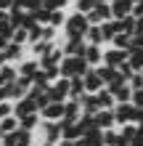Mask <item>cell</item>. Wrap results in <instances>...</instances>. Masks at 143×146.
Returning <instances> with one entry per match:
<instances>
[{
    "label": "cell",
    "instance_id": "8d00e7d4",
    "mask_svg": "<svg viewBox=\"0 0 143 146\" xmlns=\"http://www.w3.org/2000/svg\"><path fill=\"white\" fill-rule=\"evenodd\" d=\"M56 29H58V27H53V24H45V27H43V40L56 42Z\"/></svg>",
    "mask_w": 143,
    "mask_h": 146
},
{
    "label": "cell",
    "instance_id": "d4e9b609",
    "mask_svg": "<svg viewBox=\"0 0 143 146\" xmlns=\"http://www.w3.org/2000/svg\"><path fill=\"white\" fill-rule=\"evenodd\" d=\"M127 61H130V66L135 72H143V48H132L130 56H127Z\"/></svg>",
    "mask_w": 143,
    "mask_h": 146
},
{
    "label": "cell",
    "instance_id": "3957f363",
    "mask_svg": "<svg viewBox=\"0 0 143 146\" xmlns=\"http://www.w3.org/2000/svg\"><path fill=\"white\" fill-rule=\"evenodd\" d=\"M45 93L50 96V101H69L72 98V77H58Z\"/></svg>",
    "mask_w": 143,
    "mask_h": 146
},
{
    "label": "cell",
    "instance_id": "d590c367",
    "mask_svg": "<svg viewBox=\"0 0 143 146\" xmlns=\"http://www.w3.org/2000/svg\"><path fill=\"white\" fill-rule=\"evenodd\" d=\"M96 3H98V0H77V11L80 13H90L96 8Z\"/></svg>",
    "mask_w": 143,
    "mask_h": 146
},
{
    "label": "cell",
    "instance_id": "7402d4cb",
    "mask_svg": "<svg viewBox=\"0 0 143 146\" xmlns=\"http://www.w3.org/2000/svg\"><path fill=\"white\" fill-rule=\"evenodd\" d=\"M3 53H5V61L8 64H13V61H19V58H21V53H24V45H19V42H8V48L3 50Z\"/></svg>",
    "mask_w": 143,
    "mask_h": 146
},
{
    "label": "cell",
    "instance_id": "ab89813d",
    "mask_svg": "<svg viewBox=\"0 0 143 146\" xmlns=\"http://www.w3.org/2000/svg\"><path fill=\"white\" fill-rule=\"evenodd\" d=\"M130 85H132V90H143V72H135L130 77Z\"/></svg>",
    "mask_w": 143,
    "mask_h": 146
},
{
    "label": "cell",
    "instance_id": "d6986e66",
    "mask_svg": "<svg viewBox=\"0 0 143 146\" xmlns=\"http://www.w3.org/2000/svg\"><path fill=\"white\" fill-rule=\"evenodd\" d=\"M98 69V74H101V80H103V85H111L114 80H119V69H114V66H106V64H101V66H96Z\"/></svg>",
    "mask_w": 143,
    "mask_h": 146
},
{
    "label": "cell",
    "instance_id": "4dcf8cb0",
    "mask_svg": "<svg viewBox=\"0 0 143 146\" xmlns=\"http://www.w3.org/2000/svg\"><path fill=\"white\" fill-rule=\"evenodd\" d=\"M119 133H122L125 138L132 143V138L138 135V125H135V122H125V125H119Z\"/></svg>",
    "mask_w": 143,
    "mask_h": 146
},
{
    "label": "cell",
    "instance_id": "484cf974",
    "mask_svg": "<svg viewBox=\"0 0 143 146\" xmlns=\"http://www.w3.org/2000/svg\"><path fill=\"white\" fill-rule=\"evenodd\" d=\"M0 72H3L5 85H11V82L19 80V66H13V64H3V66H0Z\"/></svg>",
    "mask_w": 143,
    "mask_h": 146
},
{
    "label": "cell",
    "instance_id": "ee69618b",
    "mask_svg": "<svg viewBox=\"0 0 143 146\" xmlns=\"http://www.w3.org/2000/svg\"><path fill=\"white\" fill-rule=\"evenodd\" d=\"M13 8V0H0V11H11Z\"/></svg>",
    "mask_w": 143,
    "mask_h": 146
},
{
    "label": "cell",
    "instance_id": "f35d334b",
    "mask_svg": "<svg viewBox=\"0 0 143 146\" xmlns=\"http://www.w3.org/2000/svg\"><path fill=\"white\" fill-rule=\"evenodd\" d=\"M119 74H122V80H127V82H130V77L135 74V69L130 66V61H125V64L119 66Z\"/></svg>",
    "mask_w": 143,
    "mask_h": 146
},
{
    "label": "cell",
    "instance_id": "83f0119b",
    "mask_svg": "<svg viewBox=\"0 0 143 146\" xmlns=\"http://www.w3.org/2000/svg\"><path fill=\"white\" fill-rule=\"evenodd\" d=\"M135 24H138V19L135 16H125V19H119V32H125V35H135Z\"/></svg>",
    "mask_w": 143,
    "mask_h": 146
},
{
    "label": "cell",
    "instance_id": "8992f818",
    "mask_svg": "<svg viewBox=\"0 0 143 146\" xmlns=\"http://www.w3.org/2000/svg\"><path fill=\"white\" fill-rule=\"evenodd\" d=\"M135 104L132 101H127V104H117V109H114V117H117V127L119 125H125V122H132V114H135Z\"/></svg>",
    "mask_w": 143,
    "mask_h": 146
},
{
    "label": "cell",
    "instance_id": "2e32d148",
    "mask_svg": "<svg viewBox=\"0 0 143 146\" xmlns=\"http://www.w3.org/2000/svg\"><path fill=\"white\" fill-rule=\"evenodd\" d=\"M58 69H61V77H77V56H64Z\"/></svg>",
    "mask_w": 143,
    "mask_h": 146
},
{
    "label": "cell",
    "instance_id": "1f68e13d",
    "mask_svg": "<svg viewBox=\"0 0 143 146\" xmlns=\"http://www.w3.org/2000/svg\"><path fill=\"white\" fill-rule=\"evenodd\" d=\"M32 13H35L37 24H43V27H45V24H50V13H53V11H50V8H45V5H40L37 11H32Z\"/></svg>",
    "mask_w": 143,
    "mask_h": 146
},
{
    "label": "cell",
    "instance_id": "4316f807",
    "mask_svg": "<svg viewBox=\"0 0 143 146\" xmlns=\"http://www.w3.org/2000/svg\"><path fill=\"white\" fill-rule=\"evenodd\" d=\"M85 77H72V98H82V96H85Z\"/></svg>",
    "mask_w": 143,
    "mask_h": 146
},
{
    "label": "cell",
    "instance_id": "8fae6325",
    "mask_svg": "<svg viewBox=\"0 0 143 146\" xmlns=\"http://www.w3.org/2000/svg\"><path fill=\"white\" fill-rule=\"evenodd\" d=\"M132 0H117V3H111V19H125V16H130L132 13Z\"/></svg>",
    "mask_w": 143,
    "mask_h": 146
},
{
    "label": "cell",
    "instance_id": "e575fe53",
    "mask_svg": "<svg viewBox=\"0 0 143 146\" xmlns=\"http://www.w3.org/2000/svg\"><path fill=\"white\" fill-rule=\"evenodd\" d=\"M13 32H16V29H13V24H11V21H8V19H0V35L11 40V37H13Z\"/></svg>",
    "mask_w": 143,
    "mask_h": 146
},
{
    "label": "cell",
    "instance_id": "5b68a950",
    "mask_svg": "<svg viewBox=\"0 0 143 146\" xmlns=\"http://www.w3.org/2000/svg\"><path fill=\"white\" fill-rule=\"evenodd\" d=\"M109 19H111V3H106V0H98L96 8L88 13V21L90 24H103Z\"/></svg>",
    "mask_w": 143,
    "mask_h": 146
},
{
    "label": "cell",
    "instance_id": "ba28073f",
    "mask_svg": "<svg viewBox=\"0 0 143 146\" xmlns=\"http://www.w3.org/2000/svg\"><path fill=\"white\" fill-rule=\"evenodd\" d=\"M32 111H40V109H37V101L32 98V96H24V98H19V101H13V114H16V117L32 114Z\"/></svg>",
    "mask_w": 143,
    "mask_h": 146
},
{
    "label": "cell",
    "instance_id": "4fadbf2b",
    "mask_svg": "<svg viewBox=\"0 0 143 146\" xmlns=\"http://www.w3.org/2000/svg\"><path fill=\"white\" fill-rule=\"evenodd\" d=\"M64 119H72V122H77V119L82 117V104H80V98H69L64 104Z\"/></svg>",
    "mask_w": 143,
    "mask_h": 146
},
{
    "label": "cell",
    "instance_id": "bcb514c9",
    "mask_svg": "<svg viewBox=\"0 0 143 146\" xmlns=\"http://www.w3.org/2000/svg\"><path fill=\"white\" fill-rule=\"evenodd\" d=\"M135 32H143V16L138 19V24H135Z\"/></svg>",
    "mask_w": 143,
    "mask_h": 146
},
{
    "label": "cell",
    "instance_id": "5bb4252c",
    "mask_svg": "<svg viewBox=\"0 0 143 146\" xmlns=\"http://www.w3.org/2000/svg\"><path fill=\"white\" fill-rule=\"evenodd\" d=\"M80 104H82V114H98V109H101L96 93H85V96L80 98Z\"/></svg>",
    "mask_w": 143,
    "mask_h": 146
},
{
    "label": "cell",
    "instance_id": "f6af8a7d",
    "mask_svg": "<svg viewBox=\"0 0 143 146\" xmlns=\"http://www.w3.org/2000/svg\"><path fill=\"white\" fill-rule=\"evenodd\" d=\"M8 42H11V40H8V37H3V35H0V50H5V48H8Z\"/></svg>",
    "mask_w": 143,
    "mask_h": 146
},
{
    "label": "cell",
    "instance_id": "60d3db41",
    "mask_svg": "<svg viewBox=\"0 0 143 146\" xmlns=\"http://www.w3.org/2000/svg\"><path fill=\"white\" fill-rule=\"evenodd\" d=\"M43 5L50 8V11H56V8H64V5H66V0H45Z\"/></svg>",
    "mask_w": 143,
    "mask_h": 146
},
{
    "label": "cell",
    "instance_id": "603a6c76",
    "mask_svg": "<svg viewBox=\"0 0 143 146\" xmlns=\"http://www.w3.org/2000/svg\"><path fill=\"white\" fill-rule=\"evenodd\" d=\"M24 19H27V11H24V8H19V5H13L11 11H8V21L13 24V29H19V27H24Z\"/></svg>",
    "mask_w": 143,
    "mask_h": 146
},
{
    "label": "cell",
    "instance_id": "7a4b0ae2",
    "mask_svg": "<svg viewBox=\"0 0 143 146\" xmlns=\"http://www.w3.org/2000/svg\"><path fill=\"white\" fill-rule=\"evenodd\" d=\"M90 29V21H88V13H80L74 11L66 16V24H64V35L66 37H85Z\"/></svg>",
    "mask_w": 143,
    "mask_h": 146
},
{
    "label": "cell",
    "instance_id": "f1b7e54d",
    "mask_svg": "<svg viewBox=\"0 0 143 146\" xmlns=\"http://www.w3.org/2000/svg\"><path fill=\"white\" fill-rule=\"evenodd\" d=\"M114 48H125V50H132V35H125V32H119L114 40H111Z\"/></svg>",
    "mask_w": 143,
    "mask_h": 146
},
{
    "label": "cell",
    "instance_id": "836d02e7",
    "mask_svg": "<svg viewBox=\"0 0 143 146\" xmlns=\"http://www.w3.org/2000/svg\"><path fill=\"white\" fill-rule=\"evenodd\" d=\"M50 24H53V27H64V24H66V16H64L61 8H56V11L50 13Z\"/></svg>",
    "mask_w": 143,
    "mask_h": 146
},
{
    "label": "cell",
    "instance_id": "c3c4849f",
    "mask_svg": "<svg viewBox=\"0 0 143 146\" xmlns=\"http://www.w3.org/2000/svg\"><path fill=\"white\" fill-rule=\"evenodd\" d=\"M106 3H117V0H106Z\"/></svg>",
    "mask_w": 143,
    "mask_h": 146
},
{
    "label": "cell",
    "instance_id": "cb8c5ba5",
    "mask_svg": "<svg viewBox=\"0 0 143 146\" xmlns=\"http://www.w3.org/2000/svg\"><path fill=\"white\" fill-rule=\"evenodd\" d=\"M88 42H93V45H103V29H101V24H90V29H88V35H85Z\"/></svg>",
    "mask_w": 143,
    "mask_h": 146
},
{
    "label": "cell",
    "instance_id": "30bf717a",
    "mask_svg": "<svg viewBox=\"0 0 143 146\" xmlns=\"http://www.w3.org/2000/svg\"><path fill=\"white\" fill-rule=\"evenodd\" d=\"M101 88H106V85H103V80H101L98 69H96V66H90V72L85 74V90L88 93H98Z\"/></svg>",
    "mask_w": 143,
    "mask_h": 146
},
{
    "label": "cell",
    "instance_id": "ac0fdd59",
    "mask_svg": "<svg viewBox=\"0 0 143 146\" xmlns=\"http://www.w3.org/2000/svg\"><path fill=\"white\" fill-rule=\"evenodd\" d=\"M96 96H98V104H101V109H117V96H114V93L109 90V88H101V90L96 93Z\"/></svg>",
    "mask_w": 143,
    "mask_h": 146
},
{
    "label": "cell",
    "instance_id": "6da1fadb",
    "mask_svg": "<svg viewBox=\"0 0 143 146\" xmlns=\"http://www.w3.org/2000/svg\"><path fill=\"white\" fill-rule=\"evenodd\" d=\"M61 122L53 119H43L37 130H32V143L35 146H58L61 143Z\"/></svg>",
    "mask_w": 143,
    "mask_h": 146
},
{
    "label": "cell",
    "instance_id": "44dd1931",
    "mask_svg": "<svg viewBox=\"0 0 143 146\" xmlns=\"http://www.w3.org/2000/svg\"><path fill=\"white\" fill-rule=\"evenodd\" d=\"M37 69H40V61H37L35 56L19 64V74H21V77H35V72H37Z\"/></svg>",
    "mask_w": 143,
    "mask_h": 146
},
{
    "label": "cell",
    "instance_id": "52a82bcc",
    "mask_svg": "<svg viewBox=\"0 0 143 146\" xmlns=\"http://www.w3.org/2000/svg\"><path fill=\"white\" fill-rule=\"evenodd\" d=\"M64 104H66V101H50V104L43 109V111H40V114H43V119H53V122H61V119H64Z\"/></svg>",
    "mask_w": 143,
    "mask_h": 146
},
{
    "label": "cell",
    "instance_id": "7dc6e473",
    "mask_svg": "<svg viewBox=\"0 0 143 146\" xmlns=\"http://www.w3.org/2000/svg\"><path fill=\"white\" fill-rule=\"evenodd\" d=\"M0 85H5V80H3V72H0Z\"/></svg>",
    "mask_w": 143,
    "mask_h": 146
},
{
    "label": "cell",
    "instance_id": "7c38bea8",
    "mask_svg": "<svg viewBox=\"0 0 143 146\" xmlns=\"http://www.w3.org/2000/svg\"><path fill=\"white\" fill-rule=\"evenodd\" d=\"M61 135H64V141H77V138H82L80 125L72 122V119H61Z\"/></svg>",
    "mask_w": 143,
    "mask_h": 146
},
{
    "label": "cell",
    "instance_id": "d6a6232c",
    "mask_svg": "<svg viewBox=\"0 0 143 146\" xmlns=\"http://www.w3.org/2000/svg\"><path fill=\"white\" fill-rule=\"evenodd\" d=\"M13 42H19V45H29V29H24V27H19L13 32V37H11Z\"/></svg>",
    "mask_w": 143,
    "mask_h": 146
},
{
    "label": "cell",
    "instance_id": "7bdbcfd3",
    "mask_svg": "<svg viewBox=\"0 0 143 146\" xmlns=\"http://www.w3.org/2000/svg\"><path fill=\"white\" fill-rule=\"evenodd\" d=\"M132 104H135L138 109H143V90H135V93H132Z\"/></svg>",
    "mask_w": 143,
    "mask_h": 146
},
{
    "label": "cell",
    "instance_id": "9c48e42d",
    "mask_svg": "<svg viewBox=\"0 0 143 146\" xmlns=\"http://www.w3.org/2000/svg\"><path fill=\"white\" fill-rule=\"evenodd\" d=\"M96 122L101 130H111V127H117V117H114V109H98L96 114Z\"/></svg>",
    "mask_w": 143,
    "mask_h": 146
},
{
    "label": "cell",
    "instance_id": "e0dca14e",
    "mask_svg": "<svg viewBox=\"0 0 143 146\" xmlns=\"http://www.w3.org/2000/svg\"><path fill=\"white\" fill-rule=\"evenodd\" d=\"M85 58L90 61V66H101V64H103V50H101V45H93V42H88Z\"/></svg>",
    "mask_w": 143,
    "mask_h": 146
},
{
    "label": "cell",
    "instance_id": "b9f144b4",
    "mask_svg": "<svg viewBox=\"0 0 143 146\" xmlns=\"http://www.w3.org/2000/svg\"><path fill=\"white\" fill-rule=\"evenodd\" d=\"M0 101H13L11 98V85H0Z\"/></svg>",
    "mask_w": 143,
    "mask_h": 146
},
{
    "label": "cell",
    "instance_id": "9a60e30c",
    "mask_svg": "<svg viewBox=\"0 0 143 146\" xmlns=\"http://www.w3.org/2000/svg\"><path fill=\"white\" fill-rule=\"evenodd\" d=\"M40 122H43V114H40V111H32V114L19 117V125L24 127V130H37Z\"/></svg>",
    "mask_w": 143,
    "mask_h": 146
},
{
    "label": "cell",
    "instance_id": "ffe728a7",
    "mask_svg": "<svg viewBox=\"0 0 143 146\" xmlns=\"http://www.w3.org/2000/svg\"><path fill=\"white\" fill-rule=\"evenodd\" d=\"M101 29H103V40H106V42H111L117 35H119V21H117V19H109V21L101 24Z\"/></svg>",
    "mask_w": 143,
    "mask_h": 146
},
{
    "label": "cell",
    "instance_id": "74e56055",
    "mask_svg": "<svg viewBox=\"0 0 143 146\" xmlns=\"http://www.w3.org/2000/svg\"><path fill=\"white\" fill-rule=\"evenodd\" d=\"M13 114V101H0V119Z\"/></svg>",
    "mask_w": 143,
    "mask_h": 146
},
{
    "label": "cell",
    "instance_id": "f546056e",
    "mask_svg": "<svg viewBox=\"0 0 143 146\" xmlns=\"http://www.w3.org/2000/svg\"><path fill=\"white\" fill-rule=\"evenodd\" d=\"M0 127H3V135L5 133H13V130H19V117L16 114H11V117H5V119H0Z\"/></svg>",
    "mask_w": 143,
    "mask_h": 146
},
{
    "label": "cell",
    "instance_id": "277c9868",
    "mask_svg": "<svg viewBox=\"0 0 143 146\" xmlns=\"http://www.w3.org/2000/svg\"><path fill=\"white\" fill-rule=\"evenodd\" d=\"M127 56H130V50H125V48H109V50H103V64L106 66H114V69H119V66L127 61Z\"/></svg>",
    "mask_w": 143,
    "mask_h": 146
}]
</instances>
